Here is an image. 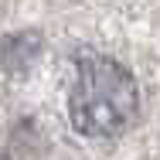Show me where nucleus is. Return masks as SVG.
Here are the masks:
<instances>
[{"mask_svg": "<svg viewBox=\"0 0 160 160\" xmlns=\"http://www.w3.org/2000/svg\"><path fill=\"white\" fill-rule=\"evenodd\" d=\"M78 75L68 92V123L92 140L126 133L140 116V89L126 65L99 51H78Z\"/></svg>", "mask_w": 160, "mask_h": 160, "instance_id": "nucleus-1", "label": "nucleus"}, {"mask_svg": "<svg viewBox=\"0 0 160 160\" xmlns=\"http://www.w3.org/2000/svg\"><path fill=\"white\" fill-rule=\"evenodd\" d=\"M0 160H10V157H7V153H0Z\"/></svg>", "mask_w": 160, "mask_h": 160, "instance_id": "nucleus-2", "label": "nucleus"}]
</instances>
